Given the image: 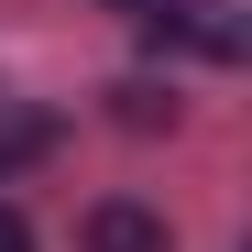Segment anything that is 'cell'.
I'll use <instances>...</instances> for the list:
<instances>
[{"label": "cell", "instance_id": "2", "mask_svg": "<svg viewBox=\"0 0 252 252\" xmlns=\"http://www.w3.org/2000/svg\"><path fill=\"white\" fill-rule=\"evenodd\" d=\"M44 143H55V121H44V110H11V99H0V164H33Z\"/></svg>", "mask_w": 252, "mask_h": 252}, {"label": "cell", "instance_id": "1", "mask_svg": "<svg viewBox=\"0 0 252 252\" xmlns=\"http://www.w3.org/2000/svg\"><path fill=\"white\" fill-rule=\"evenodd\" d=\"M77 241L88 252H176V230H164L154 208H132V197H99L88 220H77Z\"/></svg>", "mask_w": 252, "mask_h": 252}, {"label": "cell", "instance_id": "3", "mask_svg": "<svg viewBox=\"0 0 252 252\" xmlns=\"http://www.w3.org/2000/svg\"><path fill=\"white\" fill-rule=\"evenodd\" d=\"M0 252H33V230H22V220H11V208H0Z\"/></svg>", "mask_w": 252, "mask_h": 252}]
</instances>
